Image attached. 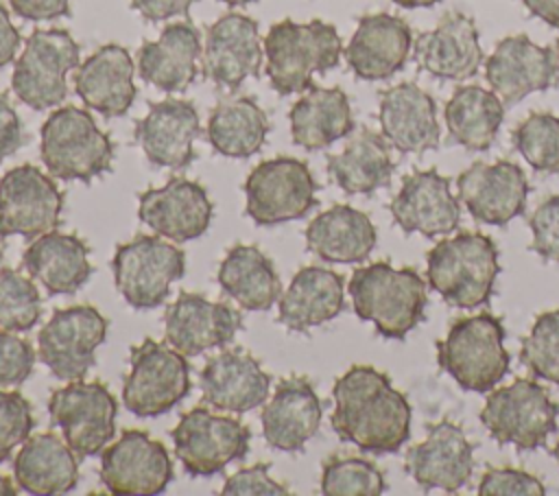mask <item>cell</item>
<instances>
[{
  "mask_svg": "<svg viewBox=\"0 0 559 496\" xmlns=\"http://www.w3.org/2000/svg\"><path fill=\"white\" fill-rule=\"evenodd\" d=\"M338 439L373 454L397 452L411 437V404L371 365H352L332 387Z\"/></svg>",
  "mask_w": 559,
  "mask_h": 496,
  "instance_id": "cell-1",
  "label": "cell"
},
{
  "mask_svg": "<svg viewBox=\"0 0 559 496\" xmlns=\"http://www.w3.org/2000/svg\"><path fill=\"white\" fill-rule=\"evenodd\" d=\"M354 312L371 321L384 339H404L424 319L428 288L413 267L395 269L389 260L360 267L349 277Z\"/></svg>",
  "mask_w": 559,
  "mask_h": 496,
  "instance_id": "cell-2",
  "label": "cell"
},
{
  "mask_svg": "<svg viewBox=\"0 0 559 496\" xmlns=\"http://www.w3.org/2000/svg\"><path fill=\"white\" fill-rule=\"evenodd\" d=\"M343 52L338 31L323 22L310 20L299 24L282 20L264 37L266 76L282 96L304 92L312 85L314 74L332 70Z\"/></svg>",
  "mask_w": 559,
  "mask_h": 496,
  "instance_id": "cell-3",
  "label": "cell"
},
{
  "mask_svg": "<svg viewBox=\"0 0 559 496\" xmlns=\"http://www.w3.org/2000/svg\"><path fill=\"white\" fill-rule=\"evenodd\" d=\"M498 273V247L478 232L443 238L426 253L430 288L456 308L472 310L487 304Z\"/></svg>",
  "mask_w": 559,
  "mask_h": 496,
  "instance_id": "cell-4",
  "label": "cell"
},
{
  "mask_svg": "<svg viewBox=\"0 0 559 496\" xmlns=\"http://www.w3.org/2000/svg\"><path fill=\"white\" fill-rule=\"evenodd\" d=\"M437 363L461 389L491 391L509 374L511 363L502 321L489 312L456 319L445 339L437 341Z\"/></svg>",
  "mask_w": 559,
  "mask_h": 496,
  "instance_id": "cell-5",
  "label": "cell"
},
{
  "mask_svg": "<svg viewBox=\"0 0 559 496\" xmlns=\"http://www.w3.org/2000/svg\"><path fill=\"white\" fill-rule=\"evenodd\" d=\"M41 162L48 173L63 181H92L107 173L114 144L90 111L66 105L55 109L41 125Z\"/></svg>",
  "mask_w": 559,
  "mask_h": 496,
  "instance_id": "cell-6",
  "label": "cell"
},
{
  "mask_svg": "<svg viewBox=\"0 0 559 496\" xmlns=\"http://www.w3.org/2000/svg\"><path fill=\"white\" fill-rule=\"evenodd\" d=\"M559 404L548 391L528 378H515L511 385L489 393L480 422L498 444H511L518 450H535L557 430Z\"/></svg>",
  "mask_w": 559,
  "mask_h": 496,
  "instance_id": "cell-7",
  "label": "cell"
},
{
  "mask_svg": "<svg viewBox=\"0 0 559 496\" xmlns=\"http://www.w3.org/2000/svg\"><path fill=\"white\" fill-rule=\"evenodd\" d=\"M79 44L66 28H35L15 61L13 94L33 109L61 105L68 96V72L79 66Z\"/></svg>",
  "mask_w": 559,
  "mask_h": 496,
  "instance_id": "cell-8",
  "label": "cell"
},
{
  "mask_svg": "<svg viewBox=\"0 0 559 496\" xmlns=\"http://www.w3.org/2000/svg\"><path fill=\"white\" fill-rule=\"evenodd\" d=\"M118 293L135 310L157 308L166 302L170 284L186 273V256L179 247L157 236H135L118 245L111 258Z\"/></svg>",
  "mask_w": 559,
  "mask_h": 496,
  "instance_id": "cell-9",
  "label": "cell"
},
{
  "mask_svg": "<svg viewBox=\"0 0 559 496\" xmlns=\"http://www.w3.org/2000/svg\"><path fill=\"white\" fill-rule=\"evenodd\" d=\"M190 391V365L181 352L153 339L131 350L122 402L138 417L168 413Z\"/></svg>",
  "mask_w": 559,
  "mask_h": 496,
  "instance_id": "cell-10",
  "label": "cell"
},
{
  "mask_svg": "<svg viewBox=\"0 0 559 496\" xmlns=\"http://www.w3.org/2000/svg\"><path fill=\"white\" fill-rule=\"evenodd\" d=\"M317 181L297 157L260 162L245 181L247 216L255 225H280L306 216L317 203Z\"/></svg>",
  "mask_w": 559,
  "mask_h": 496,
  "instance_id": "cell-11",
  "label": "cell"
},
{
  "mask_svg": "<svg viewBox=\"0 0 559 496\" xmlns=\"http://www.w3.org/2000/svg\"><path fill=\"white\" fill-rule=\"evenodd\" d=\"M116 398L103 382L70 380L48 400L52 424L79 459L100 452L116 433Z\"/></svg>",
  "mask_w": 559,
  "mask_h": 496,
  "instance_id": "cell-12",
  "label": "cell"
},
{
  "mask_svg": "<svg viewBox=\"0 0 559 496\" xmlns=\"http://www.w3.org/2000/svg\"><path fill=\"white\" fill-rule=\"evenodd\" d=\"M249 428L227 415L207 409L188 411L173 428L175 454L192 476H212L249 450Z\"/></svg>",
  "mask_w": 559,
  "mask_h": 496,
  "instance_id": "cell-13",
  "label": "cell"
},
{
  "mask_svg": "<svg viewBox=\"0 0 559 496\" xmlns=\"http://www.w3.org/2000/svg\"><path fill=\"white\" fill-rule=\"evenodd\" d=\"M107 336V319L94 306L55 310L39 330V361L61 380H83Z\"/></svg>",
  "mask_w": 559,
  "mask_h": 496,
  "instance_id": "cell-14",
  "label": "cell"
},
{
  "mask_svg": "<svg viewBox=\"0 0 559 496\" xmlns=\"http://www.w3.org/2000/svg\"><path fill=\"white\" fill-rule=\"evenodd\" d=\"M63 192L37 166L22 164L0 179V238H37L57 229Z\"/></svg>",
  "mask_w": 559,
  "mask_h": 496,
  "instance_id": "cell-15",
  "label": "cell"
},
{
  "mask_svg": "<svg viewBox=\"0 0 559 496\" xmlns=\"http://www.w3.org/2000/svg\"><path fill=\"white\" fill-rule=\"evenodd\" d=\"M100 481L118 496L162 494L173 481V461L162 441L144 430H122L118 441L103 448Z\"/></svg>",
  "mask_w": 559,
  "mask_h": 496,
  "instance_id": "cell-16",
  "label": "cell"
},
{
  "mask_svg": "<svg viewBox=\"0 0 559 496\" xmlns=\"http://www.w3.org/2000/svg\"><path fill=\"white\" fill-rule=\"evenodd\" d=\"M485 79L504 105H515L528 94L550 90L557 83V52L537 46L528 35H509L496 44L485 61Z\"/></svg>",
  "mask_w": 559,
  "mask_h": 496,
  "instance_id": "cell-17",
  "label": "cell"
},
{
  "mask_svg": "<svg viewBox=\"0 0 559 496\" xmlns=\"http://www.w3.org/2000/svg\"><path fill=\"white\" fill-rule=\"evenodd\" d=\"M456 188L472 219L483 225H507L526 208L528 179L509 160L474 162L459 175Z\"/></svg>",
  "mask_w": 559,
  "mask_h": 496,
  "instance_id": "cell-18",
  "label": "cell"
},
{
  "mask_svg": "<svg viewBox=\"0 0 559 496\" xmlns=\"http://www.w3.org/2000/svg\"><path fill=\"white\" fill-rule=\"evenodd\" d=\"M262 48L253 17L225 13L205 33L203 76L218 87L236 90L245 79L258 76Z\"/></svg>",
  "mask_w": 559,
  "mask_h": 496,
  "instance_id": "cell-19",
  "label": "cell"
},
{
  "mask_svg": "<svg viewBox=\"0 0 559 496\" xmlns=\"http://www.w3.org/2000/svg\"><path fill=\"white\" fill-rule=\"evenodd\" d=\"M406 472L424 489L459 492L474 472V448L463 428L450 420L428 426V437L406 452Z\"/></svg>",
  "mask_w": 559,
  "mask_h": 496,
  "instance_id": "cell-20",
  "label": "cell"
},
{
  "mask_svg": "<svg viewBox=\"0 0 559 496\" xmlns=\"http://www.w3.org/2000/svg\"><path fill=\"white\" fill-rule=\"evenodd\" d=\"M391 214L402 232L435 238L456 229L461 205L450 190V179L439 175L437 168H428L413 170L402 179L391 201Z\"/></svg>",
  "mask_w": 559,
  "mask_h": 496,
  "instance_id": "cell-21",
  "label": "cell"
},
{
  "mask_svg": "<svg viewBox=\"0 0 559 496\" xmlns=\"http://www.w3.org/2000/svg\"><path fill=\"white\" fill-rule=\"evenodd\" d=\"M240 326V312L197 293H181L164 312V339L183 356L231 343Z\"/></svg>",
  "mask_w": 559,
  "mask_h": 496,
  "instance_id": "cell-22",
  "label": "cell"
},
{
  "mask_svg": "<svg viewBox=\"0 0 559 496\" xmlns=\"http://www.w3.org/2000/svg\"><path fill=\"white\" fill-rule=\"evenodd\" d=\"M138 216L168 240H194L210 227L212 201L201 184L173 177L166 186L140 194Z\"/></svg>",
  "mask_w": 559,
  "mask_h": 496,
  "instance_id": "cell-23",
  "label": "cell"
},
{
  "mask_svg": "<svg viewBox=\"0 0 559 496\" xmlns=\"http://www.w3.org/2000/svg\"><path fill=\"white\" fill-rule=\"evenodd\" d=\"M413 46V31L406 20L391 13H369L347 44L345 61L362 81H384L404 68Z\"/></svg>",
  "mask_w": 559,
  "mask_h": 496,
  "instance_id": "cell-24",
  "label": "cell"
},
{
  "mask_svg": "<svg viewBox=\"0 0 559 496\" xmlns=\"http://www.w3.org/2000/svg\"><path fill=\"white\" fill-rule=\"evenodd\" d=\"M203 402L229 413H247L266 402L271 378L240 347H227L207 358L199 374Z\"/></svg>",
  "mask_w": 559,
  "mask_h": 496,
  "instance_id": "cell-25",
  "label": "cell"
},
{
  "mask_svg": "<svg viewBox=\"0 0 559 496\" xmlns=\"http://www.w3.org/2000/svg\"><path fill=\"white\" fill-rule=\"evenodd\" d=\"M415 61L437 79L463 81L474 76L483 63L474 20L461 11L445 13L432 31L417 35Z\"/></svg>",
  "mask_w": 559,
  "mask_h": 496,
  "instance_id": "cell-26",
  "label": "cell"
},
{
  "mask_svg": "<svg viewBox=\"0 0 559 496\" xmlns=\"http://www.w3.org/2000/svg\"><path fill=\"white\" fill-rule=\"evenodd\" d=\"M378 118L382 135L400 153H426L439 146L437 105L426 90L411 81L380 92Z\"/></svg>",
  "mask_w": 559,
  "mask_h": 496,
  "instance_id": "cell-27",
  "label": "cell"
},
{
  "mask_svg": "<svg viewBox=\"0 0 559 496\" xmlns=\"http://www.w3.org/2000/svg\"><path fill=\"white\" fill-rule=\"evenodd\" d=\"M201 133L197 107L190 101L166 98L153 103L135 125V140L146 160L164 168H183L194 160V140Z\"/></svg>",
  "mask_w": 559,
  "mask_h": 496,
  "instance_id": "cell-28",
  "label": "cell"
},
{
  "mask_svg": "<svg viewBox=\"0 0 559 496\" xmlns=\"http://www.w3.org/2000/svg\"><path fill=\"white\" fill-rule=\"evenodd\" d=\"M321 400L304 376L282 378L262 409V433L271 448L297 452L319 430Z\"/></svg>",
  "mask_w": 559,
  "mask_h": 496,
  "instance_id": "cell-29",
  "label": "cell"
},
{
  "mask_svg": "<svg viewBox=\"0 0 559 496\" xmlns=\"http://www.w3.org/2000/svg\"><path fill=\"white\" fill-rule=\"evenodd\" d=\"M135 66L120 44H105L92 52L74 74V92L85 107L107 116H124L135 101Z\"/></svg>",
  "mask_w": 559,
  "mask_h": 496,
  "instance_id": "cell-30",
  "label": "cell"
},
{
  "mask_svg": "<svg viewBox=\"0 0 559 496\" xmlns=\"http://www.w3.org/2000/svg\"><path fill=\"white\" fill-rule=\"evenodd\" d=\"M201 37L190 22L168 24L155 42L138 50V74L162 92H183L199 74Z\"/></svg>",
  "mask_w": 559,
  "mask_h": 496,
  "instance_id": "cell-31",
  "label": "cell"
},
{
  "mask_svg": "<svg viewBox=\"0 0 559 496\" xmlns=\"http://www.w3.org/2000/svg\"><path fill=\"white\" fill-rule=\"evenodd\" d=\"M22 264L48 295H72L92 275L90 247L72 234L46 232L24 251Z\"/></svg>",
  "mask_w": 559,
  "mask_h": 496,
  "instance_id": "cell-32",
  "label": "cell"
},
{
  "mask_svg": "<svg viewBox=\"0 0 559 496\" xmlns=\"http://www.w3.org/2000/svg\"><path fill=\"white\" fill-rule=\"evenodd\" d=\"M345 280L332 269L304 267L280 295L277 319L295 332L332 321L345 306Z\"/></svg>",
  "mask_w": 559,
  "mask_h": 496,
  "instance_id": "cell-33",
  "label": "cell"
},
{
  "mask_svg": "<svg viewBox=\"0 0 559 496\" xmlns=\"http://www.w3.org/2000/svg\"><path fill=\"white\" fill-rule=\"evenodd\" d=\"M306 247L325 262H362L376 247L378 232L371 219L345 203L317 214L306 232Z\"/></svg>",
  "mask_w": 559,
  "mask_h": 496,
  "instance_id": "cell-34",
  "label": "cell"
},
{
  "mask_svg": "<svg viewBox=\"0 0 559 496\" xmlns=\"http://www.w3.org/2000/svg\"><path fill=\"white\" fill-rule=\"evenodd\" d=\"M15 483L33 496L68 494L79 483L74 450L55 433H39L22 444L13 461Z\"/></svg>",
  "mask_w": 559,
  "mask_h": 496,
  "instance_id": "cell-35",
  "label": "cell"
},
{
  "mask_svg": "<svg viewBox=\"0 0 559 496\" xmlns=\"http://www.w3.org/2000/svg\"><path fill=\"white\" fill-rule=\"evenodd\" d=\"M293 142L306 151H319L345 138L354 129L347 94L341 87L310 85L288 111Z\"/></svg>",
  "mask_w": 559,
  "mask_h": 496,
  "instance_id": "cell-36",
  "label": "cell"
},
{
  "mask_svg": "<svg viewBox=\"0 0 559 496\" xmlns=\"http://www.w3.org/2000/svg\"><path fill=\"white\" fill-rule=\"evenodd\" d=\"M218 286L245 310H269L282 295L273 262L255 245H234L223 258Z\"/></svg>",
  "mask_w": 559,
  "mask_h": 496,
  "instance_id": "cell-37",
  "label": "cell"
},
{
  "mask_svg": "<svg viewBox=\"0 0 559 496\" xmlns=\"http://www.w3.org/2000/svg\"><path fill=\"white\" fill-rule=\"evenodd\" d=\"M393 170L389 140L371 129H360L341 153L328 157L330 177L347 194H369L389 186Z\"/></svg>",
  "mask_w": 559,
  "mask_h": 496,
  "instance_id": "cell-38",
  "label": "cell"
},
{
  "mask_svg": "<svg viewBox=\"0 0 559 496\" xmlns=\"http://www.w3.org/2000/svg\"><path fill=\"white\" fill-rule=\"evenodd\" d=\"M450 138L469 151H487L502 125L504 103L480 85H461L443 109Z\"/></svg>",
  "mask_w": 559,
  "mask_h": 496,
  "instance_id": "cell-39",
  "label": "cell"
},
{
  "mask_svg": "<svg viewBox=\"0 0 559 496\" xmlns=\"http://www.w3.org/2000/svg\"><path fill=\"white\" fill-rule=\"evenodd\" d=\"M269 129L266 114L249 96L223 98L207 118V140L225 157H251L262 149Z\"/></svg>",
  "mask_w": 559,
  "mask_h": 496,
  "instance_id": "cell-40",
  "label": "cell"
},
{
  "mask_svg": "<svg viewBox=\"0 0 559 496\" xmlns=\"http://www.w3.org/2000/svg\"><path fill=\"white\" fill-rule=\"evenodd\" d=\"M513 144L539 173H559V116L533 111L513 129Z\"/></svg>",
  "mask_w": 559,
  "mask_h": 496,
  "instance_id": "cell-41",
  "label": "cell"
},
{
  "mask_svg": "<svg viewBox=\"0 0 559 496\" xmlns=\"http://www.w3.org/2000/svg\"><path fill=\"white\" fill-rule=\"evenodd\" d=\"M386 492L384 474L367 459L332 457L321 470V494L325 496H380Z\"/></svg>",
  "mask_w": 559,
  "mask_h": 496,
  "instance_id": "cell-42",
  "label": "cell"
},
{
  "mask_svg": "<svg viewBox=\"0 0 559 496\" xmlns=\"http://www.w3.org/2000/svg\"><path fill=\"white\" fill-rule=\"evenodd\" d=\"M41 317V297L31 277L15 269H0V328L31 330Z\"/></svg>",
  "mask_w": 559,
  "mask_h": 496,
  "instance_id": "cell-43",
  "label": "cell"
},
{
  "mask_svg": "<svg viewBox=\"0 0 559 496\" xmlns=\"http://www.w3.org/2000/svg\"><path fill=\"white\" fill-rule=\"evenodd\" d=\"M520 361L533 376L559 385V308L537 315L528 336L522 341Z\"/></svg>",
  "mask_w": 559,
  "mask_h": 496,
  "instance_id": "cell-44",
  "label": "cell"
},
{
  "mask_svg": "<svg viewBox=\"0 0 559 496\" xmlns=\"http://www.w3.org/2000/svg\"><path fill=\"white\" fill-rule=\"evenodd\" d=\"M33 424L31 402L20 391H0V463L31 437Z\"/></svg>",
  "mask_w": 559,
  "mask_h": 496,
  "instance_id": "cell-45",
  "label": "cell"
},
{
  "mask_svg": "<svg viewBox=\"0 0 559 496\" xmlns=\"http://www.w3.org/2000/svg\"><path fill=\"white\" fill-rule=\"evenodd\" d=\"M528 227L533 232L531 251L542 260L559 262V194L548 197L535 208L528 219Z\"/></svg>",
  "mask_w": 559,
  "mask_h": 496,
  "instance_id": "cell-46",
  "label": "cell"
},
{
  "mask_svg": "<svg viewBox=\"0 0 559 496\" xmlns=\"http://www.w3.org/2000/svg\"><path fill=\"white\" fill-rule=\"evenodd\" d=\"M480 496H544L546 487L544 483L515 468H489L480 483H478Z\"/></svg>",
  "mask_w": 559,
  "mask_h": 496,
  "instance_id": "cell-47",
  "label": "cell"
},
{
  "mask_svg": "<svg viewBox=\"0 0 559 496\" xmlns=\"http://www.w3.org/2000/svg\"><path fill=\"white\" fill-rule=\"evenodd\" d=\"M35 365V352L28 341L0 330V387L22 385Z\"/></svg>",
  "mask_w": 559,
  "mask_h": 496,
  "instance_id": "cell-48",
  "label": "cell"
},
{
  "mask_svg": "<svg viewBox=\"0 0 559 496\" xmlns=\"http://www.w3.org/2000/svg\"><path fill=\"white\" fill-rule=\"evenodd\" d=\"M223 496H286L288 489L269 476V465L258 463L251 468H242L236 474H231L223 489Z\"/></svg>",
  "mask_w": 559,
  "mask_h": 496,
  "instance_id": "cell-49",
  "label": "cell"
},
{
  "mask_svg": "<svg viewBox=\"0 0 559 496\" xmlns=\"http://www.w3.org/2000/svg\"><path fill=\"white\" fill-rule=\"evenodd\" d=\"M24 144L22 122L13 105L4 94H0V160L13 155Z\"/></svg>",
  "mask_w": 559,
  "mask_h": 496,
  "instance_id": "cell-50",
  "label": "cell"
},
{
  "mask_svg": "<svg viewBox=\"0 0 559 496\" xmlns=\"http://www.w3.org/2000/svg\"><path fill=\"white\" fill-rule=\"evenodd\" d=\"M15 15L41 22V20H55L70 13V0H9Z\"/></svg>",
  "mask_w": 559,
  "mask_h": 496,
  "instance_id": "cell-51",
  "label": "cell"
},
{
  "mask_svg": "<svg viewBox=\"0 0 559 496\" xmlns=\"http://www.w3.org/2000/svg\"><path fill=\"white\" fill-rule=\"evenodd\" d=\"M194 0H131V7L151 22H162L188 13Z\"/></svg>",
  "mask_w": 559,
  "mask_h": 496,
  "instance_id": "cell-52",
  "label": "cell"
},
{
  "mask_svg": "<svg viewBox=\"0 0 559 496\" xmlns=\"http://www.w3.org/2000/svg\"><path fill=\"white\" fill-rule=\"evenodd\" d=\"M17 48H20V33L13 26L7 7L0 4V68L9 66L15 59Z\"/></svg>",
  "mask_w": 559,
  "mask_h": 496,
  "instance_id": "cell-53",
  "label": "cell"
},
{
  "mask_svg": "<svg viewBox=\"0 0 559 496\" xmlns=\"http://www.w3.org/2000/svg\"><path fill=\"white\" fill-rule=\"evenodd\" d=\"M531 15L544 20L548 26L559 28V0H522Z\"/></svg>",
  "mask_w": 559,
  "mask_h": 496,
  "instance_id": "cell-54",
  "label": "cell"
},
{
  "mask_svg": "<svg viewBox=\"0 0 559 496\" xmlns=\"http://www.w3.org/2000/svg\"><path fill=\"white\" fill-rule=\"evenodd\" d=\"M395 4L404 7V9H419V7H432L437 4L439 0H393Z\"/></svg>",
  "mask_w": 559,
  "mask_h": 496,
  "instance_id": "cell-55",
  "label": "cell"
},
{
  "mask_svg": "<svg viewBox=\"0 0 559 496\" xmlns=\"http://www.w3.org/2000/svg\"><path fill=\"white\" fill-rule=\"evenodd\" d=\"M15 494H17V489L13 487L11 479H9V476H2V474H0V496H15Z\"/></svg>",
  "mask_w": 559,
  "mask_h": 496,
  "instance_id": "cell-56",
  "label": "cell"
},
{
  "mask_svg": "<svg viewBox=\"0 0 559 496\" xmlns=\"http://www.w3.org/2000/svg\"><path fill=\"white\" fill-rule=\"evenodd\" d=\"M221 2H225V4H229V7H242V4H249V2H253V0H221Z\"/></svg>",
  "mask_w": 559,
  "mask_h": 496,
  "instance_id": "cell-57",
  "label": "cell"
},
{
  "mask_svg": "<svg viewBox=\"0 0 559 496\" xmlns=\"http://www.w3.org/2000/svg\"><path fill=\"white\" fill-rule=\"evenodd\" d=\"M552 457L557 459V463H559V441H557V446L552 448Z\"/></svg>",
  "mask_w": 559,
  "mask_h": 496,
  "instance_id": "cell-58",
  "label": "cell"
},
{
  "mask_svg": "<svg viewBox=\"0 0 559 496\" xmlns=\"http://www.w3.org/2000/svg\"><path fill=\"white\" fill-rule=\"evenodd\" d=\"M555 52H557V61H559V39L555 42Z\"/></svg>",
  "mask_w": 559,
  "mask_h": 496,
  "instance_id": "cell-59",
  "label": "cell"
},
{
  "mask_svg": "<svg viewBox=\"0 0 559 496\" xmlns=\"http://www.w3.org/2000/svg\"><path fill=\"white\" fill-rule=\"evenodd\" d=\"M0 262H2V247H0Z\"/></svg>",
  "mask_w": 559,
  "mask_h": 496,
  "instance_id": "cell-60",
  "label": "cell"
}]
</instances>
